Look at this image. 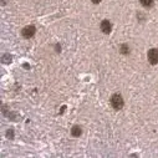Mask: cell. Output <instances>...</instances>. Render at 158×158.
<instances>
[{
  "label": "cell",
  "instance_id": "1",
  "mask_svg": "<svg viewBox=\"0 0 158 158\" xmlns=\"http://www.w3.org/2000/svg\"><path fill=\"white\" fill-rule=\"evenodd\" d=\"M111 105H112V107L114 110H121L123 107V98H122V96L118 95V94L113 95L112 98H111Z\"/></svg>",
  "mask_w": 158,
  "mask_h": 158
},
{
  "label": "cell",
  "instance_id": "2",
  "mask_svg": "<svg viewBox=\"0 0 158 158\" xmlns=\"http://www.w3.org/2000/svg\"><path fill=\"white\" fill-rule=\"evenodd\" d=\"M148 60L152 65L158 64V49H151L148 51Z\"/></svg>",
  "mask_w": 158,
  "mask_h": 158
},
{
  "label": "cell",
  "instance_id": "3",
  "mask_svg": "<svg viewBox=\"0 0 158 158\" xmlns=\"http://www.w3.org/2000/svg\"><path fill=\"white\" fill-rule=\"evenodd\" d=\"M35 31H36V29H35V26H32V25H30V26H26V27H24L23 29V36L25 37V39H29V37H31V36H34V34H35Z\"/></svg>",
  "mask_w": 158,
  "mask_h": 158
},
{
  "label": "cell",
  "instance_id": "4",
  "mask_svg": "<svg viewBox=\"0 0 158 158\" xmlns=\"http://www.w3.org/2000/svg\"><path fill=\"white\" fill-rule=\"evenodd\" d=\"M101 30L105 32V34H110L111 32V24L108 20H103L101 23Z\"/></svg>",
  "mask_w": 158,
  "mask_h": 158
},
{
  "label": "cell",
  "instance_id": "5",
  "mask_svg": "<svg viewBox=\"0 0 158 158\" xmlns=\"http://www.w3.org/2000/svg\"><path fill=\"white\" fill-rule=\"evenodd\" d=\"M71 133H72V136H75V137H78L81 135V127H78V126H75V127H72V131H71Z\"/></svg>",
  "mask_w": 158,
  "mask_h": 158
},
{
  "label": "cell",
  "instance_id": "6",
  "mask_svg": "<svg viewBox=\"0 0 158 158\" xmlns=\"http://www.w3.org/2000/svg\"><path fill=\"white\" fill-rule=\"evenodd\" d=\"M141 4L144 8H151L153 5V0H141Z\"/></svg>",
  "mask_w": 158,
  "mask_h": 158
},
{
  "label": "cell",
  "instance_id": "7",
  "mask_svg": "<svg viewBox=\"0 0 158 158\" xmlns=\"http://www.w3.org/2000/svg\"><path fill=\"white\" fill-rule=\"evenodd\" d=\"M122 52H123V54H128V52H130V49H128L126 45H123V46H122Z\"/></svg>",
  "mask_w": 158,
  "mask_h": 158
},
{
  "label": "cell",
  "instance_id": "8",
  "mask_svg": "<svg viewBox=\"0 0 158 158\" xmlns=\"http://www.w3.org/2000/svg\"><path fill=\"white\" fill-rule=\"evenodd\" d=\"M92 3L94 4H98V3H101V0H92Z\"/></svg>",
  "mask_w": 158,
  "mask_h": 158
}]
</instances>
